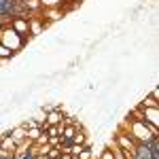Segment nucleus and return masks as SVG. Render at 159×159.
I'll return each instance as SVG.
<instances>
[{"label":"nucleus","mask_w":159,"mask_h":159,"mask_svg":"<svg viewBox=\"0 0 159 159\" xmlns=\"http://www.w3.org/2000/svg\"><path fill=\"white\" fill-rule=\"evenodd\" d=\"M11 28L17 32V34H21L24 38L30 34V24H28L25 17H13V19H11Z\"/></svg>","instance_id":"6"},{"label":"nucleus","mask_w":159,"mask_h":159,"mask_svg":"<svg viewBox=\"0 0 159 159\" xmlns=\"http://www.w3.org/2000/svg\"><path fill=\"white\" fill-rule=\"evenodd\" d=\"M125 123H127L125 132L132 136L138 144H148L153 138H159V127H153V125L144 123L142 119H129V121H125Z\"/></svg>","instance_id":"1"},{"label":"nucleus","mask_w":159,"mask_h":159,"mask_svg":"<svg viewBox=\"0 0 159 159\" xmlns=\"http://www.w3.org/2000/svg\"><path fill=\"white\" fill-rule=\"evenodd\" d=\"M28 24H30V36H40V34H45L47 32V28H45V21L40 19V17H28Z\"/></svg>","instance_id":"7"},{"label":"nucleus","mask_w":159,"mask_h":159,"mask_svg":"<svg viewBox=\"0 0 159 159\" xmlns=\"http://www.w3.org/2000/svg\"><path fill=\"white\" fill-rule=\"evenodd\" d=\"M43 11V21H45V28L49 30L53 24H57V21H64L66 19V11L64 9H40Z\"/></svg>","instance_id":"4"},{"label":"nucleus","mask_w":159,"mask_h":159,"mask_svg":"<svg viewBox=\"0 0 159 159\" xmlns=\"http://www.w3.org/2000/svg\"><path fill=\"white\" fill-rule=\"evenodd\" d=\"M138 108H153V106H159V100H155V98H151V96H142V100L136 104Z\"/></svg>","instance_id":"10"},{"label":"nucleus","mask_w":159,"mask_h":159,"mask_svg":"<svg viewBox=\"0 0 159 159\" xmlns=\"http://www.w3.org/2000/svg\"><path fill=\"white\" fill-rule=\"evenodd\" d=\"M91 157H96L93 151H91V147H83V151L79 153V159H91Z\"/></svg>","instance_id":"13"},{"label":"nucleus","mask_w":159,"mask_h":159,"mask_svg":"<svg viewBox=\"0 0 159 159\" xmlns=\"http://www.w3.org/2000/svg\"><path fill=\"white\" fill-rule=\"evenodd\" d=\"M112 140H115V144H117V147H121L123 151L127 153V157L134 159V153H136V148H138V142H136V140L127 134L125 129H119V127H117V129L112 132Z\"/></svg>","instance_id":"3"},{"label":"nucleus","mask_w":159,"mask_h":159,"mask_svg":"<svg viewBox=\"0 0 159 159\" xmlns=\"http://www.w3.org/2000/svg\"><path fill=\"white\" fill-rule=\"evenodd\" d=\"M21 7H24L25 11H40V2L38 0H24Z\"/></svg>","instance_id":"12"},{"label":"nucleus","mask_w":159,"mask_h":159,"mask_svg":"<svg viewBox=\"0 0 159 159\" xmlns=\"http://www.w3.org/2000/svg\"><path fill=\"white\" fill-rule=\"evenodd\" d=\"M11 57H13V53L4 45H0V60H11Z\"/></svg>","instance_id":"14"},{"label":"nucleus","mask_w":159,"mask_h":159,"mask_svg":"<svg viewBox=\"0 0 159 159\" xmlns=\"http://www.w3.org/2000/svg\"><path fill=\"white\" fill-rule=\"evenodd\" d=\"M138 108V106H136ZM138 119H142L144 123L153 125V127H159V106H153V108H138Z\"/></svg>","instance_id":"5"},{"label":"nucleus","mask_w":159,"mask_h":159,"mask_svg":"<svg viewBox=\"0 0 159 159\" xmlns=\"http://www.w3.org/2000/svg\"><path fill=\"white\" fill-rule=\"evenodd\" d=\"M0 45H4L15 55L25 47V38L21 34H17L11 25H4V28H0Z\"/></svg>","instance_id":"2"},{"label":"nucleus","mask_w":159,"mask_h":159,"mask_svg":"<svg viewBox=\"0 0 159 159\" xmlns=\"http://www.w3.org/2000/svg\"><path fill=\"white\" fill-rule=\"evenodd\" d=\"M91 159H96V157H91Z\"/></svg>","instance_id":"18"},{"label":"nucleus","mask_w":159,"mask_h":159,"mask_svg":"<svg viewBox=\"0 0 159 159\" xmlns=\"http://www.w3.org/2000/svg\"><path fill=\"white\" fill-rule=\"evenodd\" d=\"M19 2H24V0H19Z\"/></svg>","instance_id":"17"},{"label":"nucleus","mask_w":159,"mask_h":159,"mask_svg":"<svg viewBox=\"0 0 159 159\" xmlns=\"http://www.w3.org/2000/svg\"><path fill=\"white\" fill-rule=\"evenodd\" d=\"M40 2V9H61L64 7V0H38Z\"/></svg>","instance_id":"11"},{"label":"nucleus","mask_w":159,"mask_h":159,"mask_svg":"<svg viewBox=\"0 0 159 159\" xmlns=\"http://www.w3.org/2000/svg\"><path fill=\"white\" fill-rule=\"evenodd\" d=\"M61 121H64L61 110L53 108V110H49V112H45V127H47V125H57V123H61Z\"/></svg>","instance_id":"9"},{"label":"nucleus","mask_w":159,"mask_h":159,"mask_svg":"<svg viewBox=\"0 0 159 159\" xmlns=\"http://www.w3.org/2000/svg\"><path fill=\"white\" fill-rule=\"evenodd\" d=\"M34 159H49V157H47V155H36Z\"/></svg>","instance_id":"16"},{"label":"nucleus","mask_w":159,"mask_h":159,"mask_svg":"<svg viewBox=\"0 0 159 159\" xmlns=\"http://www.w3.org/2000/svg\"><path fill=\"white\" fill-rule=\"evenodd\" d=\"M9 136H11L13 140H15V144H19V142H24V140H28V134H25V127L19 123V125H15V127H11L9 129Z\"/></svg>","instance_id":"8"},{"label":"nucleus","mask_w":159,"mask_h":159,"mask_svg":"<svg viewBox=\"0 0 159 159\" xmlns=\"http://www.w3.org/2000/svg\"><path fill=\"white\" fill-rule=\"evenodd\" d=\"M148 96H151V98H155V100H159V87L153 85V87H151V91H148Z\"/></svg>","instance_id":"15"}]
</instances>
